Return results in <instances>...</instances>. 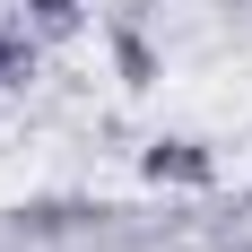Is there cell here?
<instances>
[{"instance_id":"obj_2","label":"cell","mask_w":252,"mask_h":252,"mask_svg":"<svg viewBox=\"0 0 252 252\" xmlns=\"http://www.w3.org/2000/svg\"><path fill=\"white\" fill-rule=\"evenodd\" d=\"M35 70H44V35L26 18H0V87H26Z\"/></svg>"},{"instance_id":"obj_4","label":"cell","mask_w":252,"mask_h":252,"mask_svg":"<svg viewBox=\"0 0 252 252\" xmlns=\"http://www.w3.org/2000/svg\"><path fill=\"white\" fill-rule=\"evenodd\" d=\"M104 35H113V61H122V87H157V52H148V35H139L130 18H113Z\"/></svg>"},{"instance_id":"obj_1","label":"cell","mask_w":252,"mask_h":252,"mask_svg":"<svg viewBox=\"0 0 252 252\" xmlns=\"http://www.w3.org/2000/svg\"><path fill=\"white\" fill-rule=\"evenodd\" d=\"M139 174L174 183V191H209V183H218V157H209L200 139H148V148H139Z\"/></svg>"},{"instance_id":"obj_3","label":"cell","mask_w":252,"mask_h":252,"mask_svg":"<svg viewBox=\"0 0 252 252\" xmlns=\"http://www.w3.org/2000/svg\"><path fill=\"white\" fill-rule=\"evenodd\" d=\"M9 9H18V18L35 26L44 44H70L78 26H87V0H9Z\"/></svg>"}]
</instances>
